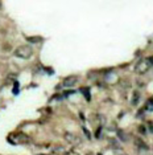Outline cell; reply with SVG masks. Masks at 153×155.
<instances>
[{"mask_svg":"<svg viewBox=\"0 0 153 155\" xmlns=\"http://www.w3.org/2000/svg\"><path fill=\"white\" fill-rule=\"evenodd\" d=\"M76 82H78V77H76V76H67V77H65V78H64V81H62L64 86H66V87L74 86Z\"/></svg>","mask_w":153,"mask_h":155,"instance_id":"4","label":"cell"},{"mask_svg":"<svg viewBox=\"0 0 153 155\" xmlns=\"http://www.w3.org/2000/svg\"><path fill=\"white\" fill-rule=\"evenodd\" d=\"M13 142H15V143H27V142H29V138H28L27 135H23V134H20V135L15 137Z\"/></svg>","mask_w":153,"mask_h":155,"instance_id":"6","label":"cell"},{"mask_svg":"<svg viewBox=\"0 0 153 155\" xmlns=\"http://www.w3.org/2000/svg\"><path fill=\"white\" fill-rule=\"evenodd\" d=\"M139 97H140L139 91H135V93H133V98H132V104H133V105H137V102H139Z\"/></svg>","mask_w":153,"mask_h":155,"instance_id":"9","label":"cell"},{"mask_svg":"<svg viewBox=\"0 0 153 155\" xmlns=\"http://www.w3.org/2000/svg\"><path fill=\"white\" fill-rule=\"evenodd\" d=\"M2 5H3V4H2V2H0V8H2Z\"/></svg>","mask_w":153,"mask_h":155,"instance_id":"15","label":"cell"},{"mask_svg":"<svg viewBox=\"0 0 153 155\" xmlns=\"http://www.w3.org/2000/svg\"><path fill=\"white\" fill-rule=\"evenodd\" d=\"M148 126H149V130H151V131L153 133V122H149V123H148Z\"/></svg>","mask_w":153,"mask_h":155,"instance_id":"13","label":"cell"},{"mask_svg":"<svg viewBox=\"0 0 153 155\" xmlns=\"http://www.w3.org/2000/svg\"><path fill=\"white\" fill-rule=\"evenodd\" d=\"M13 54H15L16 57H19V58L27 60V58H30V57H32L33 49H32V47H30V45H20V47H17V48L15 49Z\"/></svg>","mask_w":153,"mask_h":155,"instance_id":"1","label":"cell"},{"mask_svg":"<svg viewBox=\"0 0 153 155\" xmlns=\"http://www.w3.org/2000/svg\"><path fill=\"white\" fill-rule=\"evenodd\" d=\"M147 110H153V97L147 102Z\"/></svg>","mask_w":153,"mask_h":155,"instance_id":"11","label":"cell"},{"mask_svg":"<svg viewBox=\"0 0 153 155\" xmlns=\"http://www.w3.org/2000/svg\"><path fill=\"white\" fill-rule=\"evenodd\" d=\"M27 40L28 41H30V43H40V41H42V37H27Z\"/></svg>","mask_w":153,"mask_h":155,"instance_id":"7","label":"cell"},{"mask_svg":"<svg viewBox=\"0 0 153 155\" xmlns=\"http://www.w3.org/2000/svg\"><path fill=\"white\" fill-rule=\"evenodd\" d=\"M135 144H136V147H139V149H141V150H148V149H149L148 144L145 143L141 138H139V137H136V138H135Z\"/></svg>","mask_w":153,"mask_h":155,"instance_id":"5","label":"cell"},{"mask_svg":"<svg viewBox=\"0 0 153 155\" xmlns=\"http://www.w3.org/2000/svg\"><path fill=\"white\" fill-rule=\"evenodd\" d=\"M149 68H151L149 58L148 60H141V61H139L136 64V66H135V72H136L137 74H144V73L148 72Z\"/></svg>","mask_w":153,"mask_h":155,"instance_id":"2","label":"cell"},{"mask_svg":"<svg viewBox=\"0 0 153 155\" xmlns=\"http://www.w3.org/2000/svg\"><path fill=\"white\" fill-rule=\"evenodd\" d=\"M86 155H94V154H92V153H90V151H89V153H87V154H86Z\"/></svg>","mask_w":153,"mask_h":155,"instance_id":"14","label":"cell"},{"mask_svg":"<svg viewBox=\"0 0 153 155\" xmlns=\"http://www.w3.org/2000/svg\"><path fill=\"white\" fill-rule=\"evenodd\" d=\"M66 149L64 146H57V147H54V153L55 154H62V153H65Z\"/></svg>","mask_w":153,"mask_h":155,"instance_id":"8","label":"cell"},{"mask_svg":"<svg viewBox=\"0 0 153 155\" xmlns=\"http://www.w3.org/2000/svg\"><path fill=\"white\" fill-rule=\"evenodd\" d=\"M120 155H127V154H120Z\"/></svg>","mask_w":153,"mask_h":155,"instance_id":"16","label":"cell"},{"mask_svg":"<svg viewBox=\"0 0 153 155\" xmlns=\"http://www.w3.org/2000/svg\"><path fill=\"white\" fill-rule=\"evenodd\" d=\"M65 139L70 144H73V146H81L82 144L81 137H78L76 134H73V133H65Z\"/></svg>","mask_w":153,"mask_h":155,"instance_id":"3","label":"cell"},{"mask_svg":"<svg viewBox=\"0 0 153 155\" xmlns=\"http://www.w3.org/2000/svg\"><path fill=\"white\" fill-rule=\"evenodd\" d=\"M81 91H82V93H85V94H83V96H85V98L90 100V90H89V89H86V87H82Z\"/></svg>","mask_w":153,"mask_h":155,"instance_id":"10","label":"cell"},{"mask_svg":"<svg viewBox=\"0 0 153 155\" xmlns=\"http://www.w3.org/2000/svg\"><path fill=\"white\" fill-rule=\"evenodd\" d=\"M64 155H79L78 153H75V151H69V153H66Z\"/></svg>","mask_w":153,"mask_h":155,"instance_id":"12","label":"cell"}]
</instances>
